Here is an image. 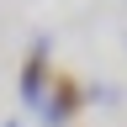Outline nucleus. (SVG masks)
Segmentation results:
<instances>
[{"mask_svg":"<svg viewBox=\"0 0 127 127\" xmlns=\"http://www.w3.org/2000/svg\"><path fill=\"white\" fill-rule=\"evenodd\" d=\"M5 127H21V122H5Z\"/></svg>","mask_w":127,"mask_h":127,"instance_id":"obj_4","label":"nucleus"},{"mask_svg":"<svg viewBox=\"0 0 127 127\" xmlns=\"http://www.w3.org/2000/svg\"><path fill=\"white\" fill-rule=\"evenodd\" d=\"M85 101H90V90L79 85L74 74H53V85H48V101H42V127H74V117L85 111Z\"/></svg>","mask_w":127,"mask_h":127,"instance_id":"obj_1","label":"nucleus"},{"mask_svg":"<svg viewBox=\"0 0 127 127\" xmlns=\"http://www.w3.org/2000/svg\"><path fill=\"white\" fill-rule=\"evenodd\" d=\"M90 95H95V101H101V106H117V85H95Z\"/></svg>","mask_w":127,"mask_h":127,"instance_id":"obj_3","label":"nucleus"},{"mask_svg":"<svg viewBox=\"0 0 127 127\" xmlns=\"http://www.w3.org/2000/svg\"><path fill=\"white\" fill-rule=\"evenodd\" d=\"M48 53H53V37H32L27 64H21V79H16L21 101L37 106V111H42V101H48V85H53V74H48Z\"/></svg>","mask_w":127,"mask_h":127,"instance_id":"obj_2","label":"nucleus"}]
</instances>
